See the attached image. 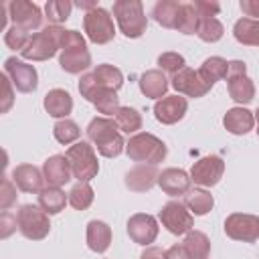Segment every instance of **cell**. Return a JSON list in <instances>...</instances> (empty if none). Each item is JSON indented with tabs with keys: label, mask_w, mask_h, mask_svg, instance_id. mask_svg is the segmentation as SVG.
<instances>
[{
	"label": "cell",
	"mask_w": 259,
	"mask_h": 259,
	"mask_svg": "<svg viewBox=\"0 0 259 259\" xmlns=\"http://www.w3.org/2000/svg\"><path fill=\"white\" fill-rule=\"evenodd\" d=\"M87 138L105 158H115L125 150V142L111 117H93L87 125Z\"/></svg>",
	"instance_id": "obj_1"
},
{
	"label": "cell",
	"mask_w": 259,
	"mask_h": 259,
	"mask_svg": "<svg viewBox=\"0 0 259 259\" xmlns=\"http://www.w3.org/2000/svg\"><path fill=\"white\" fill-rule=\"evenodd\" d=\"M59 65L65 73L77 75L91 67V55L87 51L85 38L77 30H65L63 42H61V57Z\"/></svg>",
	"instance_id": "obj_2"
},
{
	"label": "cell",
	"mask_w": 259,
	"mask_h": 259,
	"mask_svg": "<svg viewBox=\"0 0 259 259\" xmlns=\"http://www.w3.org/2000/svg\"><path fill=\"white\" fill-rule=\"evenodd\" d=\"M125 154L130 160L134 162H142V164H160L166 154H168V148L166 144L156 138L154 134H148V132H138L134 134L127 144H125Z\"/></svg>",
	"instance_id": "obj_3"
},
{
	"label": "cell",
	"mask_w": 259,
	"mask_h": 259,
	"mask_svg": "<svg viewBox=\"0 0 259 259\" xmlns=\"http://www.w3.org/2000/svg\"><path fill=\"white\" fill-rule=\"evenodd\" d=\"M63 34H65V28H61L57 24H49V26L40 28V32L30 36L28 45L20 51V55L28 61H47V59L55 57V53L61 49Z\"/></svg>",
	"instance_id": "obj_4"
},
{
	"label": "cell",
	"mask_w": 259,
	"mask_h": 259,
	"mask_svg": "<svg viewBox=\"0 0 259 259\" xmlns=\"http://www.w3.org/2000/svg\"><path fill=\"white\" fill-rule=\"evenodd\" d=\"M113 16L119 30L127 38H140L146 32L148 16L140 0H117L113 2Z\"/></svg>",
	"instance_id": "obj_5"
},
{
	"label": "cell",
	"mask_w": 259,
	"mask_h": 259,
	"mask_svg": "<svg viewBox=\"0 0 259 259\" xmlns=\"http://www.w3.org/2000/svg\"><path fill=\"white\" fill-rule=\"evenodd\" d=\"M65 156L71 164L73 178H77L79 182H89L91 178L97 176L99 162H97V154L89 142H83V140L75 142L73 146H69Z\"/></svg>",
	"instance_id": "obj_6"
},
{
	"label": "cell",
	"mask_w": 259,
	"mask_h": 259,
	"mask_svg": "<svg viewBox=\"0 0 259 259\" xmlns=\"http://www.w3.org/2000/svg\"><path fill=\"white\" fill-rule=\"evenodd\" d=\"M16 219H18L20 235L30 239V241H40L51 231L49 214L36 204H22L16 212Z\"/></svg>",
	"instance_id": "obj_7"
},
{
	"label": "cell",
	"mask_w": 259,
	"mask_h": 259,
	"mask_svg": "<svg viewBox=\"0 0 259 259\" xmlns=\"http://www.w3.org/2000/svg\"><path fill=\"white\" fill-rule=\"evenodd\" d=\"M83 30L87 34V38L95 45H105L109 40H113L115 36V26L113 20L109 16V12L101 6L85 12L83 16Z\"/></svg>",
	"instance_id": "obj_8"
},
{
	"label": "cell",
	"mask_w": 259,
	"mask_h": 259,
	"mask_svg": "<svg viewBox=\"0 0 259 259\" xmlns=\"http://www.w3.org/2000/svg\"><path fill=\"white\" fill-rule=\"evenodd\" d=\"M160 221L162 225L166 227L168 233L172 235H184V233H190L192 227H194V217L192 212L186 208L184 202L180 200H170L166 202L162 208H160Z\"/></svg>",
	"instance_id": "obj_9"
},
{
	"label": "cell",
	"mask_w": 259,
	"mask_h": 259,
	"mask_svg": "<svg viewBox=\"0 0 259 259\" xmlns=\"http://www.w3.org/2000/svg\"><path fill=\"white\" fill-rule=\"evenodd\" d=\"M227 237L243 243H255L259 239V217L247 212H233L225 221Z\"/></svg>",
	"instance_id": "obj_10"
},
{
	"label": "cell",
	"mask_w": 259,
	"mask_h": 259,
	"mask_svg": "<svg viewBox=\"0 0 259 259\" xmlns=\"http://www.w3.org/2000/svg\"><path fill=\"white\" fill-rule=\"evenodd\" d=\"M4 73L8 75V79L12 81V85L20 91V93H30L36 89L38 85V75L36 69L16 57H10L4 61Z\"/></svg>",
	"instance_id": "obj_11"
},
{
	"label": "cell",
	"mask_w": 259,
	"mask_h": 259,
	"mask_svg": "<svg viewBox=\"0 0 259 259\" xmlns=\"http://www.w3.org/2000/svg\"><path fill=\"white\" fill-rule=\"evenodd\" d=\"M225 162L219 156H204L196 160L190 168V180L200 186H214L223 178Z\"/></svg>",
	"instance_id": "obj_12"
},
{
	"label": "cell",
	"mask_w": 259,
	"mask_h": 259,
	"mask_svg": "<svg viewBox=\"0 0 259 259\" xmlns=\"http://www.w3.org/2000/svg\"><path fill=\"white\" fill-rule=\"evenodd\" d=\"M8 8V18L16 24V26H22L24 30L32 32L34 28L40 26L42 22V14H40V8L32 2H26V0H12L6 4Z\"/></svg>",
	"instance_id": "obj_13"
},
{
	"label": "cell",
	"mask_w": 259,
	"mask_h": 259,
	"mask_svg": "<svg viewBox=\"0 0 259 259\" xmlns=\"http://www.w3.org/2000/svg\"><path fill=\"white\" fill-rule=\"evenodd\" d=\"M170 83L178 93H182L186 97H194V99L196 97H204L210 91V85H206L202 81V77L198 75V71H194L190 67H184L176 75H172Z\"/></svg>",
	"instance_id": "obj_14"
},
{
	"label": "cell",
	"mask_w": 259,
	"mask_h": 259,
	"mask_svg": "<svg viewBox=\"0 0 259 259\" xmlns=\"http://www.w3.org/2000/svg\"><path fill=\"white\" fill-rule=\"evenodd\" d=\"M127 235L138 245H150L158 237V221L152 214L136 212L127 221Z\"/></svg>",
	"instance_id": "obj_15"
},
{
	"label": "cell",
	"mask_w": 259,
	"mask_h": 259,
	"mask_svg": "<svg viewBox=\"0 0 259 259\" xmlns=\"http://www.w3.org/2000/svg\"><path fill=\"white\" fill-rule=\"evenodd\" d=\"M188 111V101L182 95H166L162 99L156 101L154 105V115L160 123L172 125L176 121H180Z\"/></svg>",
	"instance_id": "obj_16"
},
{
	"label": "cell",
	"mask_w": 259,
	"mask_h": 259,
	"mask_svg": "<svg viewBox=\"0 0 259 259\" xmlns=\"http://www.w3.org/2000/svg\"><path fill=\"white\" fill-rule=\"evenodd\" d=\"M42 176H45V182L49 186H57L61 188L63 184H67L73 176L71 172V164L67 160V156H61V154H55L51 158L45 160L42 164Z\"/></svg>",
	"instance_id": "obj_17"
},
{
	"label": "cell",
	"mask_w": 259,
	"mask_h": 259,
	"mask_svg": "<svg viewBox=\"0 0 259 259\" xmlns=\"http://www.w3.org/2000/svg\"><path fill=\"white\" fill-rule=\"evenodd\" d=\"M158 168L152 164H138L125 174V186L134 192H148L154 184H158Z\"/></svg>",
	"instance_id": "obj_18"
},
{
	"label": "cell",
	"mask_w": 259,
	"mask_h": 259,
	"mask_svg": "<svg viewBox=\"0 0 259 259\" xmlns=\"http://www.w3.org/2000/svg\"><path fill=\"white\" fill-rule=\"evenodd\" d=\"M190 174H186L184 170L180 168H166L160 172L158 176V186L170 194V196H180V194H186L190 190Z\"/></svg>",
	"instance_id": "obj_19"
},
{
	"label": "cell",
	"mask_w": 259,
	"mask_h": 259,
	"mask_svg": "<svg viewBox=\"0 0 259 259\" xmlns=\"http://www.w3.org/2000/svg\"><path fill=\"white\" fill-rule=\"evenodd\" d=\"M12 180H14V184L22 190V192H40L45 186V176H42V172L36 168V166H32V164H20V166H16L14 170H12Z\"/></svg>",
	"instance_id": "obj_20"
},
{
	"label": "cell",
	"mask_w": 259,
	"mask_h": 259,
	"mask_svg": "<svg viewBox=\"0 0 259 259\" xmlns=\"http://www.w3.org/2000/svg\"><path fill=\"white\" fill-rule=\"evenodd\" d=\"M168 79L160 69H150L140 77V91L150 99H162L168 91Z\"/></svg>",
	"instance_id": "obj_21"
},
{
	"label": "cell",
	"mask_w": 259,
	"mask_h": 259,
	"mask_svg": "<svg viewBox=\"0 0 259 259\" xmlns=\"http://www.w3.org/2000/svg\"><path fill=\"white\" fill-rule=\"evenodd\" d=\"M223 123H225V130L235 134V136H243L247 132L253 130V123H255V115L245 109V107H233L225 113L223 117Z\"/></svg>",
	"instance_id": "obj_22"
},
{
	"label": "cell",
	"mask_w": 259,
	"mask_h": 259,
	"mask_svg": "<svg viewBox=\"0 0 259 259\" xmlns=\"http://www.w3.org/2000/svg\"><path fill=\"white\" fill-rule=\"evenodd\" d=\"M180 8H182V2L178 0H158L152 8V18L164 28H178Z\"/></svg>",
	"instance_id": "obj_23"
},
{
	"label": "cell",
	"mask_w": 259,
	"mask_h": 259,
	"mask_svg": "<svg viewBox=\"0 0 259 259\" xmlns=\"http://www.w3.org/2000/svg\"><path fill=\"white\" fill-rule=\"evenodd\" d=\"M45 109L49 115L65 119L73 109V97L65 89H51L45 95Z\"/></svg>",
	"instance_id": "obj_24"
},
{
	"label": "cell",
	"mask_w": 259,
	"mask_h": 259,
	"mask_svg": "<svg viewBox=\"0 0 259 259\" xmlns=\"http://www.w3.org/2000/svg\"><path fill=\"white\" fill-rule=\"evenodd\" d=\"M111 245V229L103 221H91L87 225V247L95 253L107 251Z\"/></svg>",
	"instance_id": "obj_25"
},
{
	"label": "cell",
	"mask_w": 259,
	"mask_h": 259,
	"mask_svg": "<svg viewBox=\"0 0 259 259\" xmlns=\"http://www.w3.org/2000/svg\"><path fill=\"white\" fill-rule=\"evenodd\" d=\"M67 202H69V194H65L57 186H47L38 192V206L47 214H59Z\"/></svg>",
	"instance_id": "obj_26"
},
{
	"label": "cell",
	"mask_w": 259,
	"mask_h": 259,
	"mask_svg": "<svg viewBox=\"0 0 259 259\" xmlns=\"http://www.w3.org/2000/svg\"><path fill=\"white\" fill-rule=\"evenodd\" d=\"M227 85H229V95H231L233 101H237V103L253 101V97H255V83L247 75L227 77Z\"/></svg>",
	"instance_id": "obj_27"
},
{
	"label": "cell",
	"mask_w": 259,
	"mask_h": 259,
	"mask_svg": "<svg viewBox=\"0 0 259 259\" xmlns=\"http://www.w3.org/2000/svg\"><path fill=\"white\" fill-rule=\"evenodd\" d=\"M227 71H229V63L223 57H208L204 59V63L198 69V75L202 77V81L206 85H214L221 79H227Z\"/></svg>",
	"instance_id": "obj_28"
},
{
	"label": "cell",
	"mask_w": 259,
	"mask_h": 259,
	"mask_svg": "<svg viewBox=\"0 0 259 259\" xmlns=\"http://www.w3.org/2000/svg\"><path fill=\"white\" fill-rule=\"evenodd\" d=\"M184 204H186V208H188L192 214L202 217V214H206V212L212 208L214 198H212V194H210L208 190H204V188H192V190H188V192L184 194Z\"/></svg>",
	"instance_id": "obj_29"
},
{
	"label": "cell",
	"mask_w": 259,
	"mask_h": 259,
	"mask_svg": "<svg viewBox=\"0 0 259 259\" xmlns=\"http://www.w3.org/2000/svg\"><path fill=\"white\" fill-rule=\"evenodd\" d=\"M233 34L237 42L247 45V47H259V20L253 18H241L235 22Z\"/></svg>",
	"instance_id": "obj_30"
},
{
	"label": "cell",
	"mask_w": 259,
	"mask_h": 259,
	"mask_svg": "<svg viewBox=\"0 0 259 259\" xmlns=\"http://www.w3.org/2000/svg\"><path fill=\"white\" fill-rule=\"evenodd\" d=\"M184 249L188 251L190 259H206L210 255V241L202 231H190L184 239Z\"/></svg>",
	"instance_id": "obj_31"
},
{
	"label": "cell",
	"mask_w": 259,
	"mask_h": 259,
	"mask_svg": "<svg viewBox=\"0 0 259 259\" xmlns=\"http://www.w3.org/2000/svg\"><path fill=\"white\" fill-rule=\"evenodd\" d=\"M93 75H95L99 87H103V89L117 91V89L123 85V75H121V71H119L117 67H113V65H107V63L97 65V67L93 69Z\"/></svg>",
	"instance_id": "obj_32"
},
{
	"label": "cell",
	"mask_w": 259,
	"mask_h": 259,
	"mask_svg": "<svg viewBox=\"0 0 259 259\" xmlns=\"http://www.w3.org/2000/svg\"><path fill=\"white\" fill-rule=\"evenodd\" d=\"M113 121L117 123L119 132L125 134H136L138 130H142V115L134 107H119L113 113Z\"/></svg>",
	"instance_id": "obj_33"
},
{
	"label": "cell",
	"mask_w": 259,
	"mask_h": 259,
	"mask_svg": "<svg viewBox=\"0 0 259 259\" xmlns=\"http://www.w3.org/2000/svg\"><path fill=\"white\" fill-rule=\"evenodd\" d=\"M200 16L194 8L192 2H182V8H180V20H178V28L182 34H196L198 30V24H200Z\"/></svg>",
	"instance_id": "obj_34"
},
{
	"label": "cell",
	"mask_w": 259,
	"mask_h": 259,
	"mask_svg": "<svg viewBox=\"0 0 259 259\" xmlns=\"http://www.w3.org/2000/svg\"><path fill=\"white\" fill-rule=\"evenodd\" d=\"M53 136H55V140H57L59 144L67 146V144H75V142L79 140L81 130H79V125H77L73 119L65 117V119H59V121L55 123Z\"/></svg>",
	"instance_id": "obj_35"
},
{
	"label": "cell",
	"mask_w": 259,
	"mask_h": 259,
	"mask_svg": "<svg viewBox=\"0 0 259 259\" xmlns=\"http://www.w3.org/2000/svg\"><path fill=\"white\" fill-rule=\"evenodd\" d=\"M95 194H93V188L89 186V182H77L71 192H69V204L75 208V210H85L91 206Z\"/></svg>",
	"instance_id": "obj_36"
},
{
	"label": "cell",
	"mask_w": 259,
	"mask_h": 259,
	"mask_svg": "<svg viewBox=\"0 0 259 259\" xmlns=\"http://www.w3.org/2000/svg\"><path fill=\"white\" fill-rule=\"evenodd\" d=\"M71 10H73V4L69 0H51V2L45 4L47 20L51 24H57V26L71 16Z\"/></svg>",
	"instance_id": "obj_37"
},
{
	"label": "cell",
	"mask_w": 259,
	"mask_h": 259,
	"mask_svg": "<svg viewBox=\"0 0 259 259\" xmlns=\"http://www.w3.org/2000/svg\"><path fill=\"white\" fill-rule=\"evenodd\" d=\"M196 34H198V38L204 40V42H217V40L223 38L225 26L221 24L219 18H202L200 24H198Z\"/></svg>",
	"instance_id": "obj_38"
},
{
	"label": "cell",
	"mask_w": 259,
	"mask_h": 259,
	"mask_svg": "<svg viewBox=\"0 0 259 259\" xmlns=\"http://www.w3.org/2000/svg\"><path fill=\"white\" fill-rule=\"evenodd\" d=\"M93 105L97 107V111L99 113H103V117H107V115H113L121 105H119V97H117V91H111V89H103L97 97H95V101H93Z\"/></svg>",
	"instance_id": "obj_39"
},
{
	"label": "cell",
	"mask_w": 259,
	"mask_h": 259,
	"mask_svg": "<svg viewBox=\"0 0 259 259\" xmlns=\"http://www.w3.org/2000/svg\"><path fill=\"white\" fill-rule=\"evenodd\" d=\"M30 36H32V32L24 30L22 26L12 24V26H10V28H6V32H4V42H6V47H8V49L22 51V49L28 45Z\"/></svg>",
	"instance_id": "obj_40"
},
{
	"label": "cell",
	"mask_w": 259,
	"mask_h": 259,
	"mask_svg": "<svg viewBox=\"0 0 259 259\" xmlns=\"http://www.w3.org/2000/svg\"><path fill=\"white\" fill-rule=\"evenodd\" d=\"M158 67H160V71H166L170 75H176L180 69L186 67V61H184V57L180 53L168 51V53H162L158 57Z\"/></svg>",
	"instance_id": "obj_41"
},
{
	"label": "cell",
	"mask_w": 259,
	"mask_h": 259,
	"mask_svg": "<svg viewBox=\"0 0 259 259\" xmlns=\"http://www.w3.org/2000/svg\"><path fill=\"white\" fill-rule=\"evenodd\" d=\"M101 91H103V87H99V83H97V79H95L93 73L81 75V79H79V93H81V97H85L87 101L93 103L95 97H97Z\"/></svg>",
	"instance_id": "obj_42"
},
{
	"label": "cell",
	"mask_w": 259,
	"mask_h": 259,
	"mask_svg": "<svg viewBox=\"0 0 259 259\" xmlns=\"http://www.w3.org/2000/svg\"><path fill=\"white\" fill-rule=\"evenodd\" d=\"M16 184L12 178L4 176L2 178V184H0V208L2 210H8L14 202H16Z\"/></svg>",
	"instance_id": "obj_43"
},
{
	"label": "cell",
	"mask_w": 259,
	"mask_h": 259,
	"mask_svg": "<svg viewBox=\"0 0 259 259\" xmlns=\"http://www.w3.org/2000/svg\"><path fill=\"white\" fill-rule=\"evenodd\" d=\"M198 16L200 18H214L221 12V4L219 2H210V0H194L192 2Z\"/></svg>",
	"instance_id": "obj_44"
},
{
	"label": "cell",
	"mask_w": 259,
	"mask_h": 259,
	"mask_svg": "<svg viewBox=\"0 0 259 259\" xmlns=\"http://www.w3.org/2000/svg\"><path fill=\"white\" fill-rule=\"evenodd\" d=\"M16 229H18V219H16V214L4 210V212L0 214V239L10 237Z\"/></svg>",
	"instance_id": "obj_45"
},
{
	"label": "cell",
	"mask_w": 259,
	"mask_h": 259,
	"mask_svg": "<svg viewBox=\"0 0 259 259\" xmlns=\"http://www.w3.org/2000/svg\"><path fill=\"white\" fill-rule=\"evenodd\" d=\"M0 79H2V89H4V93H2V105H0V111H2V113H6V111L12 107L14 91H12V81L8 79V75H6V73H4Z\"/></svg>",
	"instance_id": "obj_46"
},
{
	"label": "cell",
	"mask_w": 259,
	"mask_h": 259,
	"mask_svg": "<svg viewBox=\"0 0 259 259\" xmlns=\"http://www.w3.org/2000/svg\"><path fill=\"white\" fill-rule=\"evenodd\" d=\"M241 10L247 18L259 20V0H241Z\"/></svg>",
	"instance_id": "obj_47"
},
{
	"label": "cell",
	"mask_w": 259,
	"mask_h": 259,
	"mask_svg": "<svg viewBox=\"0 0 259 259\" xmlns=\"http://www.w3.org/2000/svg\"><path fill=\"white\" fill-rule=\"evenodd\" d=\"M166 259H190L188 251L184 249V245H172L168 251H166Z\"/></svg>",
	"instance_id": "obj_48"
},
{
	"label": "cell",
	"mask_w": 259,
	"mask_h": 259,
	"mask_svg": "<svg viewBox=\"0 0 259 259\" xmlns=\"http://www.w3.org/2000/svg\"><path fill=\"white\" fill-rule=\"evenodd\" d=\"M235 75H247V65L243 61H229L227 77H235Z\"/></svg>",
	"instance_id": "obj_49"
},
{
	"label": "cell",
	"mask_w": 259,
	"mask_h": 259,
	"mask_svg": "<svg viewBox=\"0 0 259 259\" xmlns=\"http://www.w3.org/2000/svg\"><path fill=\"white\" fill-rule=\"evenodd\" d=\"M140 259H166V251L160 247H146V251L140 255Z\"/></svg>",
	"instance_id": "obj_50"
},
{
	"label": "cell",
	"mask_w": 259,
	"mask_h": 259,
	"mask_svg": "<svg viewBox=\"0 0 259 259\" xmlns=\"http://www.w3.org/2000/svg\"><path fill=\"white\" fill-rule=\"evenodd\" d=\"M255 119H257V123H259V107H257V111H255Z\"/></svg>",
	"instance_id": "obj_51"
},
{
	"label": "cell",
	"mask_w": 259,
	"mask_h": 259,
	"mask_svg": "<svg viewBox=\"0 0 259 259\" xmlns=\"http://www.w3.org/2000/svg\"><path fill=\"white\" fill-rule=\"evenodd\" d=\"M257 136H259V127H257Z\"/></svg>",
	"instance_id": "obj_52"
}]
</instances>
